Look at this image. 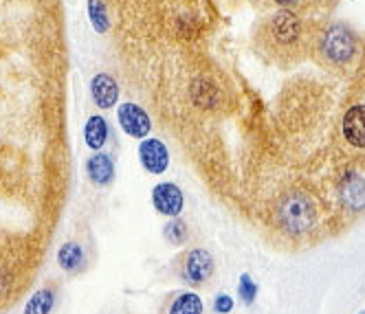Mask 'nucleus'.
I'll use <instances>...</instances> for the list:
<instances>
[{
	"label": "nucleus",
	"mask_w": 365,
	"mask_h": 314,
	"mask_svg": "<svg viewBox=\"0 0 365 314\" xmlns=\"http://www.w3.org/2000/svg\"><path fill=\"white\" fill-rule=\"evenodd\" d=\"M202 299L196 293H178L172 299L168 314H202Z\"/></svg>",
	"instance_id": "ddd939ff"
},
{
	"label": "nucleus",
	"mask_w": 365,
	"mask_h": 314,
	"mask_svg": "<svg viewBox=\"0 0 365 314\" xmlns=\"http://www.w3.org/2000/svg\"><path fill=\"white\" fill-rule=\"evenodd\" d=\"M139 161L148 174L159 176V174H165V169L170 167V152L163 141L145 139L139 145Z\"/></svg>",
	"instance_id": "0eeeda50"
},
{
	"label": "nucleus",
	"mask_w": 365,
	"mask_h": 314,
	"mask_svg": "<svg viewBox=\"0 0 365 314\" xmlns=\"http://www.w3.org/2000/svg\"><path fill=\"white\" fill-rule=\"evenodd\" d=\"M163 235H165V240L170 244H182V242L187 240V226H185V222H182V220L172 218V222L165 226Z\"/></svg>",
	"instance_id": "2eb2a0df"
},
{
	"label": "nucleus",
	"mask_w": 365,
	"mask_h": 314,
	"mask_svg": "<svg viewBox=\"0 0 365 314\" xmlns=\"http://www.w3.org/2000/svg\"><path fill=\"white\" fill-rule=\"evenodd\" d=\"M56 305V293L53 288H40V291L24 305V314H51Z\"/></svg>",
	"instance_id": "4468645a"
},
{
	"label": "nucleus",
	"mask_w": 365,
	"mask_h": 314,
	"mask_svg": "<svg viewBox=\"0 0 365 314\" xmlns=\"http://www.w3.org/2000/svg\"><path fill=\"white\" fill-rule=\"evenodd\" d=\"M152 204L161 216L178 218L185 200H182V192L178 185H174V182H161V185H156L152 189Z\"/></svg>",
	"instance_id": "423d86ee"
},
{
	"label": "nucleus",
	"mask_w": 365,
	"mask_h": 314,
	"mask_svg": "<svg viewBox=\"0 0 365 314\" xmlns=\"http://www.w3.org/2000/svg\"><path fill=\"white\" fill-rule=\"evenodd\" d=\"M275 3H277L279 7H284V9H289V7L297 5V3H299V0H275Z\"/></svg>",
	"instance_id": "6ab92c4d"
},
{
	"label": "nucleus",
	"mask_w": 365,
	"mask_h": 314,
	"mask_svg": "<svg viewBox=\"0 0 365 314\" xmlns=\"http://www.w3.org/2000/svg\"><path fill=\"white\" fill-rule=\"evenodd\" d=\"M359 51L356 38L344 24H332L322 36V53L332 66H348Z\"/></svg>",
	"instance_id": "f03ea898"
},
{
	"label": "nucleus",
	"mask_w": 365,
	"mask_h": 314,
	"mask_svg": "<svg viewBox=\"0 0 365 314\" xmlns=\"http://www.w3.org/2000/svg\"><path fill=\"white\" fill-rule=\"evenodd\" d=\"M214 310H216L218 314H229V312L233 310V299H231L229 295H218V297L214 299Z\"/></svg>",
	"instance_id": "a211bd4d"
},
{
	"label": "nucleus",
	"mask_w": 365,
	"mask_h": 314,
	"mask_svg": "<svg viewBox=\"0 0 365 314\" xmlns=\"http://www.w3.org/2000/svg\"><path fill=\"white\" fill-rule=\"evenodd\" d=\"M344 139L352 145L363 150L365 147V103H354L352 108L344 115L341 121Z\"/></svg>",
	"instance_id": "6e6552de"
},
{
	"label": "nucleus",
	"mask_w": 365,
	"mask_h": 314,
	"mask_svg": "<svg viewBox=\"0 0 365 314\" xmlns=\"http://www.w3.org/2000/svg\"><path fill=\"white\" fill-rule=\"evenodd\" d=\"M238 295L242 297V301L247 303V305H251L253 301H255V297H257V286H255V281L245 273L242 277H240V281H238Z\"/></svg>",
	"instance_id": "dca6fc26"
},
{
	"label": "nucleus",
	"mask_w": 365,
	"mask_h": 314,
	"mask_svg": "<svg viewBox=\"0 0 365 314\" xmlns=\"http://www.w3.org/2000/svg\"><path fill=\"white\" fill-rule=\"evenodd\" d=\"M86 172H88V178L95 182L99 187H106L115 180V163L110 159V154H93L88 163H86Z\"/></svg>",
	"instance_id": "9d476101"
},
{
	"label": "nucleus",
	"mask_w": 365,
	"mask_h": 314,
	"mask_svg": "<svg viewBox=\"0 0 365 314\" xmlns=\"http://www.w3.org/2000/svg\"><path fill=\"white\" fill-rule=\"evenodd\" d=\"M58 264L66 273H80L86 264V253L80 242H66L58 251Z\"/></svg>",
	"instance_id": "9b49d317"
},
{
	"label": "nucleus",
	"mask_w": 365,
	"mask_h": 314,
	"mask_svg": "<svg viewBox=\"0 0 365 314\" xmlns=\"http://www.w3.org/2000/svg\"><path fill=\"white\" fill-rule=\"evenodd\" d=\"M117 119H119V125L123 127V132L130 135V137H135V139L148 137V132L152 130L148 112L141 106H137V103H133V101L121 103L119 110H117Z\"/></svg>",
	"instance_id": "39448f33"
},
{
	"label": "nucleus",
	"mask_w": 365,
	"mask_h": 314,
	"mask_svg": "<svg viewBox=\"0 0 365 314\" xmlns=\"http://www.w3.org/2000/svg\"><path fill=\"white\" fill-rule=\"evenodd\" d=\"M91 14H93V24L99 31H106L108 27V18L103 16V9L99 5V0H91Z\"/></svg>",
	"instance_id": "f3484780"
},
{
	"label": "nucleus",
	"mask_w": 365,
	"mask_h": 314,
	"mask_svg": "<svg viewBox=\"0 0 365 314\" xmlns=\"http://www.w3.org/2000/svg\"><path fill=\"white\" fill-rule=\"evenodd\" d=\"M84 139H86V145L91 150H101L103 143L108 139V123L103 117L95 115L88 119L86 127H84Z\"/></svg>",
	"instance_id": "f8f14e48"
},
{
	"label": "nucleus",
	"mask_w": 365,
	"mask_h": 314,
	"mask_svg": "<svg viewBox=\"0 0 365 314\" xmlns=\"http://www.w3.org/2000/svg\"><path fill=\"white\" fill-rule=\"evenodd\" d=\"M264 36L269 48H273L275 53H289L299 46L304 38V24L291 9H282L269 20Z\"/></svg>",
	"instance_id": "f257e3e1"
},
{
	"label": "nucleus",
	"mask_w": 365,
	"mask_h": 314,
	"mask_svg": "<svg viewBox=\"0 0 365 314\" xmlns=\"http://www.w3.org/2000/svg\"><path fill=\"white\" fill-rule=\"evenodd\" d=\"M91 95H93L97 106L106 110V108H113L115 103H117V99H119V86H117V82L113 80L110 75L99 73V75H95V80L91 84Z\"/></svg>",
	"instance_id": "1a4fd4ad"
},
{
	"label": "nucleus",
	"mask_w": 365,
	"mask_h": 314,
	"mask_svg": "<svg viewBox=\"0 0 365 314\" xmlns=\"http://www.w3.org/2000/svg\"><path fill=\"white\" fill-rule=\"evenodd\" d=\"M279 216H282V224L286 229L299 233V231L310 229V224L315 222V206H312L308 196L295 194V196L286 198L284 206L279 209Z\"/></svg>",
	"instance_id": "20e7f679"
},
{
	"label": "nucleus",
	"mask_w": 365,
	"mask_h": 314,
	"mask_svg": "<svg viewBox=\"0 0 365 314\" xmlns=\"http://www.w3.org/2000/svg\"><path fill=\"white\" fill-rule=\"evenodd\" d=\"M214 257L205 248H190L180 259V275L190 286H205L214 277Z\"/></svg>",
	"instance_id": "7ed1b4c3"
},
{
	"label": "nucleus",
	"mask_w": 365,
	"mask_h": 314,
	"mask_svg": "<svg viewBox=\"0 0 365 314\" xmlns=\"http://www.w3.org/2000/svg\"><path fill=\"white\" fill-rule=\"evenodd\" d=\"M359 314H365V310H361V312H359Z\"/></svg>",
	"instance_id": "aec40b11"
}]
</instances>
